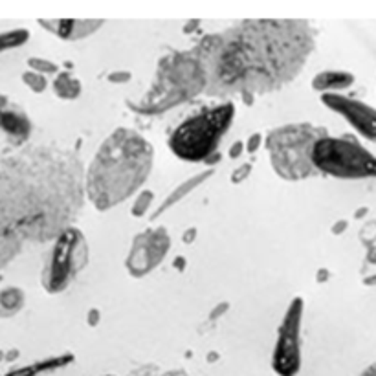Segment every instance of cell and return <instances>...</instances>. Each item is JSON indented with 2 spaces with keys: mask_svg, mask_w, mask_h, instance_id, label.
I'll return each mask as SVG.
<instances>
[{
  "mask_svg": "<svg viewBox=\"0 0 376 376\" xmlns=\"http://www.w3.org/2000/svg\"><path fill=\"white\" fill-rule=\"evenodd\" d=\"M98 319H100V312H98V310H90V314H89V323L92 325V327H94L96 323H98Z\"/></svg>",
  "mask_w": 376,
  "mask_h": 376,
  "instance_id": "d4e9b609",
  "label": "cell"
},
{
  "mask_svg": "<svg viewBox=\"0 0 376 376\" xmlns=\"http://www.w3.org/2000/svg\"><path fill=\"white\" fill-rule=\"evenodd\" d=\"M42 28L64 41H81L90 37L105 24L100 19H57V21H39Z\"/></svg>",
  "mask_w": 376,
  "mask_h": 376,
  "instance_id": "8fae6325",
  "label": "cell"
},
{
  "mask_svg": "<svg viewBox=\"0 0 376 376\" xmlns=\"http://www.w3.org/2000/svg\"><path fill=\"white\" fill-rule=\"evenodd\" d=\"M323 136H327V129L310 123H290L268 132L267 149L277 177L299 182L318 172L314 168L312 151Z\"/></svg>",
  "mask_w": 376,
  "mask_h": 376,
  "instance_id": "5b68a950",
  "label": "cell"
},
{
  "mask_svg": "<svg viewBox=\"0 0 376 376\" xmlns=\"http://www.w3.org/2000/svg\"><path fill=\"white\" fill-rule=\"evenodd\" d=\"M367 211H369V209H367V208L358 209V211H356V213H355V217H356V219H361V217H364V215H367Z\"/></svg>",
  "mask_w": 376,
  "mask_h": 376,
  "instance_id": "83f0119b",
  "label": "cell"
},
{
  "mask_svg": "<svg viewBox=\"0 0 376 376\" xmlns=\"http://www.w3.org/2000/svg\"><path fill=\"white\" fill-rule=\"evenodd\" d=\"M355 84V75L345 70H323L314 75L312 89L319 94H340Z\"/></svg>",
  "mask_w": 376,
  "mask_h": 376,
  "instance_id": "7c38bea8",
  "label": "cell"
},
{
  "mask_svg": "<svg viewBox=\"0 0 376 376\" xmlns=\"http://www.w3.org/2000/svg\"><path fill=\"white\" fill-rule=\"evenodd\" d=\"M105 376H112V375H105Z\"/></svg>",
  "mask_w": 376,
  "mask_h": 376,
  "instance_id": "f546056e",
  "label": "cell"
},
{
  "mask_svg": "<svg viewBox=\"0 0 376 376\" xmlns=\"http://www.w3.org/2000/svg\"><path fill=\"white\" fill-rule=\"evenodd\" d=\"M303 298H294L283 318L277 341L274 347L272 367L279 376H296L301 367V321H303Z\"/></svg>",
  "mask_w": 376,
  "mask_h": 376,
  "instance_id": "ba28073f",
  "label": "cell"
},
{
  "mask_svg": "<svg viewBox=\"0 0 376 376\" xmlns=\"http://www.w3.org/2000/svg\"><path fill=\"white\" fill-rule=\"evenodd\" d=\"M347 226H349L347 224V220H338V222L332 226V233H334V235H341V233L347 230Z\"/></svg>",
  "mask_w": 376,
  "mask_h": 376,
  "instance_id": "cb8c5ba5",
  "label": "cell"
},
{
  "mask_svg": "<svg viewBox=\"0 0 376 376\" xmlns=\"http://www.w3.org/2000/svg\"><path fill=\"white\" fill-rule=\"evenodd\" d=\"M364 285H366V287H376V274L375 276H369L367 279H364Z\"/></svg>",
  "mask_w": 376,
  "mask_h": 376,
  "instance_id": "484cf974",
  "label": "cell"
},
{
  "mask_svg": "<svg viewBox=\"0 0 376 376\" xmlns=\"http://www.w3.org/2000/svg\"><path fill=\"white\" fill-rule=\"evenodd\" d=\"M30 39L28 30H13V32L0 33V52L10 50V48H17L24 44Z\"/></svg>",
  "mask_w": 376,
  "mask_h": 376,
  "instance_id": "9a60e30c",
  "label": "cell"
},
{
  "mask_svg": "<svg viewBox=\"0 0 376 376\" xmlns=\"http://www.w3.org/2000/svg\"><path fill=\"white\" fill-rule=\"evenodd\" d=\"M213 174V169H208L206 172H199V174H195V177H191L189 180H186V182H182L178 188H174L169 193V197L165 200H163V204L160 206V208L154 211V213L151 215V220H156L158 219V215H162L165 213L169 208H172L174 204H178L180 200H183L186 197H188L189 193H193V189H197L202 182H206L209 177Z\"/></svg>",
  "mask_w": 376,
  "mask_h": 376,
  "instance_id": "4fadbf2b",
  "label": "cell"
},
{
  "mask_svg": "<svg viewBox=\"0 0 376 376\" xmlns=\"http://www.w3.org/2000/svg\"><path fill=\"white\" fill-rule=\"evenodd\" d=\"M28 64L35 70L37 73H57L59 66L52 61H48V59H41V57H32L28 61Z\"/></svg>",
  "mask_w": 376,
  "mask_h": 376,
  "instance_id": "d6986e66",
  "label": "cell"
},
{
  "mask_svg": "<svg viewBox=\"0 0 376 376\" xmlns=\"http://www.w3.org/2000/svg\"><path fill=\"white\" fill-rule=\"evenodd\" d=\"M193 233H195V230L186 231V235H183V240H186V242H191V240H193Z\"/></svg>",
  "mask_w": 376,
  "mask_h": 376,
  "instance_id": "f1b7e54d",
  "label": "cell"
},
{
  "mask_svg": "<svg viewBox=\"0 0 376 376\" xmlns=\"http://www.w3.org/2000/svg\"><path fill=\"white\" fill-rule=\"evenodd\" d=\"M314 32L307 21L256 19L204 37L191 52L204 69L206 94H267L298 78L314 52Z\"/></svg>",
  "mask_w": 376,
  "mask_h": 376,
  "instance_id": "6da1fadb",
  "label": "cell"
},
{
  "mask_svg": "<svg viewBox=\"0 0 376 376\" xmlns=\"http://www.w3.org/2000/svg\"><path fill=\"white\" fill-rule=\"evenodd\" d=\"M169 248H171V237L165 228L160 226V228L141 231L132 240L131 251L125 259L127 272L136 279L151 274L160 262H163L169 253Z\"/></svg>",
  "mask_w": 376,
  "mask_h": 376,
  "instance_id": "9c48e42d",
  "label": "cell"
},
{
  "mask_svg": "<svg viewBox=\"0 0 376 376\" xmlns=\"http://www.w3.org/2000/svg\"><path fill=\"white\" fill-rule=\"evenodd\" d=\"M361 376H376V364L375 366H369L366 369V371H364V375Z\"/></svg>",
  "mask_w": 376,
  "mask_h": 376,
  "instance_id": "4316f807",
  "label": "cell"
},
{
  "mask_svg": "<svg viewBox=\"0 0 376 376\" xmlns=\"http://www.w3.org/2000/svg\"><path fill=\"white\" fill-rule=\"evenodd\" d=\"M244 151H246L244 141H235V143L230 147V151H228V156H230L231 160H239V158L242 156V152H244Z\"/></svg>",
  "mask_w": 376,
  "mask_h": 376,
  "instance_id": "7402d4cb",
  "label": "cell"
},
{
  "mask_svg": "<svg viewBox=\"0 0 376 376\" xmlns=\"http://www.w3.org/2000/svg\"><path fill=\"white\" fill-rule=\"evenodd\" d=\"M235 120V105L222 103L191 116L172 131L169 149L183 162H206L219 154V143Z\"/></svg>",
  "mask_w": 376,
  "mask_h": 376,
  "instance_id": "277c9868",
  "label": "cell"
},
{
  "mask_svg": "<svg viewBox=\"0 0 376 376\" xmlns=\"http://www.w3.org/2000/svg\"><path fill=\"white\" fill-rule=\"evenodd\" d=\"M206 90L208 79L197 55L193 52H177L160 59L151 90L140 101H129V107L140 114H162Z\"/></svg>",
  "mask_w": 376,
  "mask_h": 376,
  "instance_id": "3957f363",
  "label": "cell"
},
{
  "mask_svg": "<svg viewBox=\"0 0 376 376\" xmlns=\"http://www.w3.org/2000/svg\"><path fill=\"white\" fill-rule=\"evenodd\" d=\"M22 81L33 90V92H44L46 90V78L42 73L37 72H26L22 75Z\"/></svg>",
  "mask_w": 376,
  "mask_h": 376,
  "instance_id": "ac0fdd59",
  "label": "cell"
},
{
  "mask_svg": "<svg viewBox=\"0 0 376 376\" xmlns=\"http://www.w3.org/2000/svg\"><path fill=\"white\" fill-rule=\"evenodd\" d=\"M53 92L61 100L73 101L81 96V83L70 72H61L53 81Z\"/></svg>",
  "mask_w": 376,
  "mask_h": 376,
  "instance_id": "5bb4252c",
  "label": "cell"
},
{
  "mask_svg": "<svg viewBox=\"0 0 376 376\" xmlns=\"http://www.w3.org/2000/svg\"><path fill=\"white\" fill-rule=\"evenodd\" d=\"M152 200H154V193L145 189V191H140V195L134 200V206L131 209L132 217H136V219H141V217H145L147 209L151 208Z\"/></svg>",
  "mask_w": 376,
  "mask_h": 376,
  "instance_id": "2e32d148",
  "label": "cell"
},
{
  "mask_svg": "<svg viewBox=\"0 0 376 376\" xmlns=\"http://www.w3.org/2000/svg\"><path fill=\"white\" fill-rule=\"evenodd\" d=\"M131 79H132L131 72H112V73H109L110 83H127V81H131Z\"/></svg>",
  "mask_w": 376,
  "mask_h": 376,
  "instance_id": "603a6c76",
  "label": "cell"
},
{
  "mask_svg": "<svg viewBox=\"0 0 376 376\" xmlns=\"http://www.w3.org/2000/svg\"><path fill=\"white\" fill-rule=\"evenodd\" d=\"M318 172L340 180L376 178V156L352 138L323 136L312 151Z\"/></svg>",
  "mask_w": 376,
  "mask_h": 376,
  "instance_id": "8992f818",
  "label": "cell"
},
{
  "mask_svg": "<svg viewBox=\"0 0 376 376\" xmlns=\"http://www.w3.org/2000/svg\"><path fill=\"white\" fill-rule=\"evenodd\" d=\"M154 162L151 141L140 132L120 127L96 151L84 172V193L98 211L125 202L147 182Z\"/></svg>",
  "mask_w": 376,
  "mask_h": 376,
  "instance_id": "7a4b0ae2",
  "label": "cell"
},
{
  "mask_svg": "<svg viewBox=\"0 0 376 376\" xmlns=\"http://www.w3.org/2000/svg\"><path fill=\"white\" fill-rule=\"evenodd\" d=\"M262 143V134H259V132H253L250 138H248V141H246V151L250 152H256L259 147H261Z\"/></svg>",
  "mask_w": 376,
  "mask_h": 376,
  "instance_id": "44dd1931",
  "label": "cell"
},
{
  "mask_svg": "<svg viewBox=\"0 0 376 376\" xmlns=\"http://www.w3.org/2000/svg\"><path fill=\"white\" fill-rule=\"evenodd\" d=\"M321 103L336 114L343 116L356 132L369 141H376V109L364 101L352 100L341 94H323Z\"/></svg>",
  "mask_w": 376,
  "mask_h": 376,
  "instance_id": "30bf717a",
  "label": "cell"
},
{
  "mask_svg": "<svg viewBox=\"0 0 376 376\" xmlns=\"http://www.w3.org/2000/svg\"><path fill=\"white\" fill-rule=\"evenodd\" d=\"M250 172H251V163H242L240 168H237L235 171L231 172V182L233 183L244 182L246 178L250 177Z\"/></svg>",
  "mask_w": 376,
  "mask_h": 376,
  "instance_id": "ffe728a7",
  "label": "cell"
},
{
  "mask_svg": "<svg viewBox=\"0 0 376 376\" xmlns=\"http://www.w3.org/2000/svg\"><path fill=\"white\" fill-rule=\"evenodd\" d=\"M89 262V242L78 228H64L59 233L48 259L42 283L50 294L63 292Z\"/></svg>",
  "mask_w": 376,
  "mask_h": 376,
  "instance_id": "52a82bcc",
  "label": "cell"
},
{
  "mask_svg": "<svg viewBox=\"0 0 376 376\" xmlns=\"http://www.w3.org/2000/svg\"><path fill=\"white\" fill-rule=\"evenodd\" d=\"M24 298H22L21 290H17V288H10V290H6V292L0 294V305L4 308H8L10 312H15L17 308L21 307Z\"/></svg>",
  "mask_w": 376,
  "mask_h": 376,
  "instance_id": "e0dca14e",
  "label": "cell"
}]
</instances>
